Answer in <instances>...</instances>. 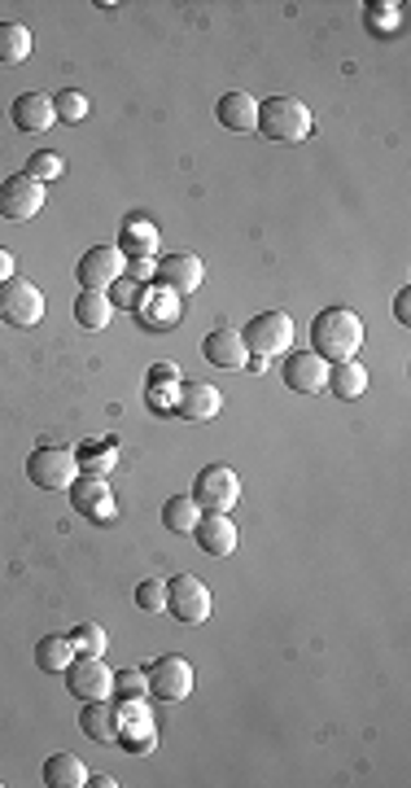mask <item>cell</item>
Wrapping results in <instances>:
<instances>
[{
    "mask_svg": "<svg viewBox=\"0 0 411 788\" xmlns=\"http://www.w3.org/2000/svg\"><path fill=\"white\" fill-rule=\"evenodd\" d=\"M359 346H363V320L350 306H324L310 320V350L319 359L341 363V359H354Z\"/></svg>",
    "mask_w": 411,
    "mask_h": 788,
    "instance_id": "obj_1",
    "label": "cell"
},
{
    "mask_svg": "<svg viewBox=\"0 0 411 788\" xmlns=\"http://www.w3.org/2000/svg\"><path fill=\"white\" fill-rule=\"evenodd\" d=\"M310 127H315V114L297 96H267V101H258V127L254 131H262L267 140L302 144L310 136Z\"/></svg>",
    "mask_w": 411,
    "mask_h": 788,
    "instance_id": "obj_2",
    "label": "cell"
},
{
    "mask_svg": "<svg viewBox=\"0 0 411 788\" xmlns=\"http://www.w3.org/2000/svg\"><path fill=\"white\" fill-rule=\"evenodd\" d=\"M192 503L201 512H232L240 503V477L227 464H206L192 477Z\"/></svg>",
    "mask_w": 411,
    "mask_h": 788,
    "instance_id": "obj_3",
    "label": "cell"
},
{
    "mask_svg": "<svg viewBox=\"0 0 411 788\" xmlns=\"http://www.w3.org/2000/svg\"><path fill=\"white\" fill-rule=\"evenodd\" d=\"M144 683H149V696H153V700L179 705V700L192 696V665H188L184 657L166 652V657H157V661L144 665Z\"/></svg>",
    "mask_w": 411,
    "mask_h": 788,
    "instance_id": "obj_4",
    "label": "cell"
},
{
    "mask_svg": "<svg viewBox=\"0 0 411 788\" xmlns=\"http://www.w3.org/2000/svg\"><path fill=\"white\" fill-rule=\"evenodd\" d=\"M0 320L13 328H35L44 320V289L22 276L4 280L0 285Z\"/></svg>",
    "mask_w": 411,
    "mask_h": 788,
    "instance_id": "obj_5",
    "label": "cell"
},
{
    "mask_svg": "<svg viewBox=\"0 0 411 788\" xmlns=\"http://www.w3.org/2000/svg\"><path fill=\"white\" fill-rule=\"evenodd\" d=\"M26 477L39 490H70V482L79 477L74 451H66V447H35L26 455Z\"/></svg>",
    "mask_w": 411,
    "mask_h": 788,
    "instance_id": "obj_6",
    "label": "cell"
},
{
    "mask_svg": "<svg viewBox=\"0 0 411 788\" xmlns=\"http://www.w3.org/2000/svg\"><path fill=\"white\" fill-rule=\"evenodd\" d=\"M240 337H245V350L271 359V355H280V350L293 346V320H289L284 311H262V315H254V320L245 324Z\"/></svg>",
    "mask_w": 411,
    "mask_h": 788,
    "instance_id": "obj_7",
    "label": "cell"
},
{
    "mask_svg": "<svg viewBox=\"0 0 411 788\" xmlns=\"http://www.w3.org/2000/svg\"><path fill=\"white\" fill-rule=\"evenodd\" d=\"M166 609H171L179 622L197 626V622H206V617H210L214 600H210V587H206L201 578H192V573H175V578L166 582Z\"/></svg>",
    "mask_w": 411,
    "mask_h": 788,
    "instance_id": "obj_8",
    "label": "cell"
},
{
    "mask_svg": "<svg viewBox=\"0 0 411 788\" xmlns=\"http://www.w3.org/2000/svg\"><path fill=\"white\" fill-rule=\"evenodd\" d=\"M39 210H44V184H39L35 175L17 171V175H9V179L0 184V219L26 223V219H35Z\"/></svg>",
    "mask_w": 411,
    "mask_h": 788,
    "instance_id": "obj_9",
    "label": "cell"
},
{
    "mask_svg": "<svg viewBox=\"0 0 411 788\" xmlns=\"http://www.w3.org/2000/svg\"><path fill=\"white\" fill-rule=\"evenodd\" d=\"M66 687L74 700H105L114 696V670L101 657H74L66 670Z\"/></svg>",
    "mask_w": 411,
    "mask_h": 788,
    "instance_id": "obj_10",
    "label": "cell"
},
{
    "mask_svg": "<svg viewBox=\"0 0 411 788\" xmlns=\"http://www.w3.org/2000/svg\"><path fill=\"white\" fill-rule=\"evenodd\" d=\"M153 276H157V285H162V289H171V293L179 298V293L201 289V280H206V263H201L197 254L179 250V254H162V258L153 263Z\"/></svg>",
    "mask_w": 411,
    "mask_h": 788,
    "instance_id": "obj_11",
    "label": "cell"
},
{
    "mask_svg": "<svg viewBox=\"0 0 411 788\" xmlns=\"http://www.w3.org/2000/svg\"><path fill=\"white\" fill-rule=\"evenodd\" d=\"M122 271H127V258H122L114 245H92V250L79 258V267H74L79 285H83V289H96V293H105Z\"/></svg>",
    "mask_w": 411,
    "mask_h": 788,
    "instance_id": "obj_12",
    "label": "cell"
},
{
    "mask_svg": "<svg viewBox=\"0 0 411 788\" xmlns=\"http://www.w3.org/2000/svg\"><path fill=\"white\" fill-rule=\"evenodd\" d=\"M280 376L293 394H319L328 385V359H319L315 350H293V355H284Z\"/></svg>",
    "mask_w": 411,
    "mask_h": 788,
    "instance_id": "obj_13",
    "label": "cell"
},
{
    "mask_svg": "<svg viewBox=\"0 0 411 788\" xmlns=\"http://www.w3.org/2000/svg\"><path fill=\"white\" fill-rule=\"evenodd\" d=\"M118 744L127 753H153L157 735H153V718L144 714V700H118Z\"/></svg>",
    "mask_w": 411,
    "mask_h": 788,
    "instance_id": "obj_14",
    "label": "cell"
},
{
    "mask_svg": "<svg viewBox=\"0 0 411 788\" xmlns=\"http://www.w3.org/2000/svg\"><path fill=\"white\" fill-rule=\"evenodd\" d=\"M175 412L184 420H214L223 412V390H214L210 381H179L175 390Z\"/></svg>",
    "mask_w": 411,
    "mask_h": 788,
    "instance_id": "obj_15",
    "label": "cell"
},
{
    "mask_svg": "<svg viewBox=\"0 0 411 788\" xmlns=\"http://www.w3.org/2000/svg\"><path fill=\"white\" fill-rule=\"evenodd\" d=\"M192 538L206 556H232L236 552V525L227 512H201L192 525Z\"/></svg>",
    "mask_w": 411,
    "mask_h": 788,
    "instance_id": "obj_16",
    "label": "cell"
},
{
    "mask_svg": "<svg viewBox=\"0 0 411 788\" xmlns=\"http://www.w3.org/2000/svg\"><path fill=\"white\" fill-rule=\"evenodd\" d=\"M9 118H13V127H17V131L39 136V131H48V127L57 123V114H52V96H44V92H22V96H13Z\"/></svg>",
    "mask_w": 411,
    "mask_h": 788,
    "instance_id": "obj_17",
    "label": "cell"
},
{
    "mask_svg": "<svg viewBox=\"0 0 411 788\" xmlns=\"http://www.w3.org/2000/svg\"><path fill=\"white\" fill-rule=\"evenodd\" d=\"M70 503H74L83 517H92V521L114 517V495H109L105 477H92V473H83V477L70 482Z\"/></svg>",
    "mask_w": 411,
    "mask_h": 788,
    "instance_id": "obj_18",
    "label": "cell"
},
{
    "mask_svg": "<svg viewBox=\"0 0 411 788\" xmlns=\"http://www.w3.org/2000/svg\"><path fill=\"white\" fill-rule=\"evenodd\" d=\"M79 731L96 744H118V705L105 696V700H83L79 709Z\"/></svg>",
    "mask_w": 411,
    "mask_h": 788,
    "instance_id": "obj_19",
    "label": "cell"
},
{
    "mask_svg": "<svg viewBox=\"0 0 411 788\" xmlns=\"http://www.w3.org/2000/svg\"><path fill=\"white\" fill-rule=\"evenodd\" d=\"M214 118H219L227 131H254V127H258V101H254L245 88H232V92L219 96Z\"/></svg>",
    "mask_w": 411,
    "mask_h": 788,
    "instance_id": "obj_20",
    "label": "cell"
},
{
    "mask_svg": "<svg viewBox=\"0 0 411 788\" xmlns=\"http://www.w3.org/2000/svg\"><path fill=\"white\" fill-rule=\"evenodd\" d=\"M201 355H206V363H214V368H240L245 363V337H240V328H214V333H206V341H201Z\"/></svg>",
    "mask_w": 411,
    "mask_h": 788,
    "instance_id": "obj_21",
    "label": "cell"
},
{
    "mask_svg": "<svg viewBox=\"0 0 411 788\" xmlns=\"http://www.w3.org/2000/svg\"><path fill=\"white\" fill-rule=\"evenodd\" d=\"M114 250H118L127 263H131V258H153V254H157V228H153L144 215H131V219L122 223Z\"/></svg>",
    "mask_w": 411,
    "mask_h": 788,
    "instance_id": "obj_22",
    "label": "cell"
},
{
    "mask_svg": "<svg viewBox=\"0 0 411 788\" xmlns=\"http://www.w3.org/2000/svg\"><path fill=\"white\" fill-rule=\"evenodd\" d=\"M337 398H363L367 394V368L359 359H341V363H328V385Z\"/></svg>",
    "mask_w": 411,
    "mask_h": 788,
    "instance_id": "obj_23",
    "label": "cell"
},
{
    "mask_svg": "<svg viewBox=\"0 0 411 788\" xmlns=\"http://www.w3.org/2000/svg\"><path fill=\"white\" fill-rule=\"evenodd\" d=\"M39 775H44L48 788H83L87 784V766L74 753H48Z\"/></svg>",
    "mask_w": 411,
    "mask_h": 788,
    "instance_id": "obj_24",
    "label": "cell"
},
{
    "mask_svg": "<svg viewBox=\"0 0 411 788\" xmlns=\"http://www.w3.org/2000/svg\"><path fill=\"white\" fill-rule=\"evenodd\" d=\"M109 320H114V302H109V293L83 289V293L74 298V324H79V328L96 333V328H105Z\"/></svg>",
    "mask_w": 411,
    "mask_h": 788,
    "instance_id": "obj_25",
    "label": "cell"
},
{
    "mask_svg": "<svg viewBox=\"0 0 411 788\" xmlns=\"http://www.w3.org/2000/svg\"><path fill=\"white\" fill-rule=\"evenodd\" d=\"M70 661H74V644H70V635H44V639L35 644V665H39L44 674H66V670H70Z\"/></svg>",
    "mask_w": 411,
    "mask_h": 788,
    "instance_id": "obj_26",
    "label": "cell"
},
{
    "mask_svg": "<svg viewBox=\"0 0 411 788\" xmlns=\"http://www.w3.org/2000/svg\"><path fill=\"white\" fill-rule=\"evenodd\" d=\"M114 460H118V447H114V442H101V438H92V442H83V447L74 451V464H79L83 473H92V477H105V473L114 468Z\"/></svg>",
    "mask_w": 411,
    "mask_h": 788,
    "instance_id": "obj_27",
    "label": "cell"
},
{
    "mask_svg": "<svg viewBox=\"0 0 411 788\" xmlns=\"http://www.w3.org/2000/svg\"><path fill=\"white\" fill-rule=\"evenodd\" d=\"M197 517H201V508L192 503V495H171V499L162 503V525H166L171 534H192Z\"/></svg>",
    "mask_w": 411,
    "mask_h": 788,
    "instance_id": "obj_28",
    "label": "cell"
},
{
    "mask_svg": "<svg viewBox=\"0 0 411 788\" xmlns=\"http://www.w3.org/2000/svg\"><path fill=\"white\" fill-rule=\"evenodd\" d=\"M31 31L22 26V22H0V61L4 66H17V61H26L31 57Z\"/></svg>",
    "mask_w": 411,
    "mask_h": 788,
    "instance_id": "obj_29",
    "label": "cell"
},
{
    "mask_svg": "<svg viewBox=\"0 0 411 788\" xmlns=\"http://www.w3.org/2000/svg\"><path fill=\"white\" fill-rule=\"evenodd\" d=\"M136 315H144L153 328H171L175 320H179V306H175V293L171 289H157V293H144V302H140V311Z\"/></svg>",
    "mask_w": 411,
    "mask_h": 788,
    "instance_id": "obj_30",
    "label": "cell"
},
{
    "mask_svg": "<svg viewBox=\"0 0 411 788\" xmlns=\"http://www.w3.org/2000/svg\"><path fill=\"white\" fill-rule=\"evenodd\" d=\"M70 644H74V657H101L109 648V635H105V626L83 622V626L70 630Z\"/></svg>",
    "mask_w": 411,
    "mask_h": 788,
    "instance_id": "obj_31",
    "label": "cell"
},
{
    "mask_svg": "<svg viewBox=\"0 0 411 788\" xmlns=\"http://www.w3.org/2000/svg\"><path fill=\"white\" fill-rule=\"evenodd\" d=\"M87 96L83 92H74V88H61L57 96H52V114L61 118V123H83L87 118Z\"/></svg>",
    "mask_w": 411,
    "mask_h": 788,
    "instance_id": "obj_32",
    "label": "cell"
},
{
    "mask_svg": "<svg viewBox=\"0 0 411 788\" xmlns=\"http://www.w3.org/2000/svg\"><path fill=\"white\" fill-rule=\"evenodd\" d=\"M136 609L162 613V609H166V578H144V582H136Z\"/></svg>",
    "mask_w": 411,
    "mask_h": 788,
    "instance_id": "obj_33",
    "label": "cell"
},
{
    "mask_svg": "<svg viewBox=\"0 0 411 788\" xmlns=\"http://www.w3.org/2000/svg\"><path fill=\"white\" fill-rule=\"evenodd\" d=\"M144 692H149L144 670H114V696L118 700H140Z\"/></svg>",
    "mask_w": 411,
    "mask_h": 788,
    "instance_id": "obj_34",
    "label": "cell"
},
{
    "mask_svg": "<svg viewBox=\"0 0 411 788\" xmlns=\"http://www.w3.org/2000/svg\"><path fill=\"white\" fill-rule=\"evenodd\" d=\"M109 289H114V298H109L114 306H127V311H140V302H144V285H140V280H131V276H118V280H114Z\"/></svg>",
    "mask_w": 411,
    "mask_h": 788,
    "instance_id": "obj_35",
    "label": "cell"
},
{
    "mask_svg": "<svg viewBox=\"0 0 411 788\" xmlns=\"http://www.w3.org/2000/svg\"><path fill=\"white\" fill-rule=\"evenodd\" d=\"M26 175H35L39 184H48V179H57V175H61V158H57V153H31Z\"/></svg>",
    "mask_w": 411,
    "mask_h": 788,
    "instance_id": "obj_36",
    "label": "cell"
},
{
    "mask_svg": "<svg viewBox=\"0 0 411 788\" xmlns=\"http://www.w3.org/2000/svg\"><path fill=\"white\" fill-rule=\"evenodd\" d=\"M122 276H131V280H140V285H144V280H149V276H153V258H131V263H127V271H122Z\"/></svg>",
    "mask_w": 411,
    "mask_h": 788,
    "instance_id": "obj_37",
    "label": "cell"
},
{
    "mask_svg": "<svg viewBox=\"0 0 411 788\" xmlns=\"http://www.w3.org/2000/svg\"><path fill=\"white\" fill-rule=\"evenodd\" d=\"M394 320H398V324H411V289H398V298H394Z\"/></svg>",
    "mask_w": 411,
    "mask_h": 788,
    "instance_id": "obj_38",
    "label": "cell"
},
{
    "mask_svg": "<svg viewBox=\"0 0 411 788\" xmlns=\"http://www.w3.org/2000/svg\"><path fill=\"white\" fill-rule=\"evenodd\" d=\"M149 381H153V385H162V381H171V385H179V368H171V363H157V368L149 372Z\"/></svg>",
    "mask_w": 411,
    "mask_h": 788,
    "instance_id": "obj_39",
    "label": "cell"
},
{
    "mask_svg": "<svg viewBox=\"0 0 411 788\" xmlns=\"http://www.w3.org/2000/svg\"><path fill=\"white\" fill-rule=\"evenodd\" d=\"M4 280H13V254L0 245V285H4Z\"/></svg>",
    "mask_w": 411,
    "mask_h": 788,
    "instance_id": "obj_40",
    "label": "cell"
},
{
    "mask_svg": "<svg viewBox=\"0 0 411 788\" xmlns=\"http://www.w3.org/2000/svg\"><path fill=\"white\" fill-rule=\"evenodd\" d=\"M87 784H96V788H114L118 779H109V775H87Z\"/></svg>",
    "mask_w": 411,
    "mask_h": 788,
    "instance_id": "obj_41",
    "label": "cell"
}]
</instances>
